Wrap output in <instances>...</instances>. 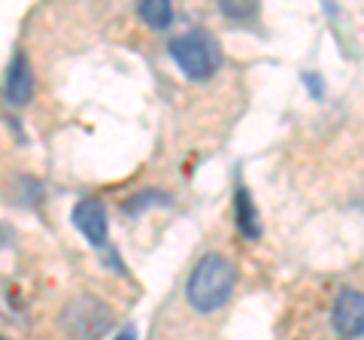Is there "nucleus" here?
I'll use <instances>...</instances> for the list:
<instances>
[{
    "instance_id": "0eeeda50",
    "label": "nucleus",
    "mask_w": 364,
    "mask_h": 340,
    "mask_svg": "<svg viewBox=\"0 0 364 340\" xmlns=\"http://www.w3.org/2000/svg\"><path fill=\"white\" fill-rule=\"evenodd\" d=\"M234 222H237V231H240L243 237H249V240H255L258 237V210L252 203V195H249L246 186H237L234 191Z\"/></svg>"
},
{
    "instance_id": "9b49d317",
    "label": "nucleus",
    "mask_w": 364,
    "mask_h": 340,
    "mask_svg": "<svg viewBox=\"0 0 364 340\" xmlns=\"http://www.w3.org/2000/svg\"><path fill=\"white\" fill-rule=\"evenodd\" d=\"M304 83L310 85V92H313L316 97L322 95V83H318V76H316V73H306V76H304Z\"/></svg>"
},
{
    "instance_id": "6e6552de",
    "label": "nucleus",
    "mask_w": 364,
    "mask_h": 340,
    "mask_svg": "<svg viewBox=\"0 0 364 340\" xmlns=\"http://www.w3.org/2000/svg\"><path fill=\"white\" fill-rule=\"evenodd\" d=\"M136 16L149 28L164 31V28H170V21H173V6H170L167 0H143V4L136 6Z\"/></svg>"
},
{
    "instance_id": "ddd939ff",
    "label": "nucleus",
    "mask_w": 364,
    "mask_h": 340,
    "mask_svg": "<svg viewBox=\"0 0 364 340\" xmlns=\"http://www.w3.org/2000/svg\"><path fill=\"white\" fill-rule=\"evenodd\" d=\"M0 340H4V337H0Z\"/></svg>"
},
{
    "instance_id": "f257e3e1",
    "label": "nucleus",
    "mask_w": 364,
    "mask_h": 340,
    "mask_svg": "<svg viewBox=\"0 0 364 340\" xmlns=\"http://www.w3.org/2000/svg\"><path fill=\"white\" fill-rule=\"evenodd\" d=\"M234 282H237V267L231 265V258H225L219 253H207L188 274L186 301L203 316L215 313L231 301Z\"/></svg>"
},
{
    "instance_id": "f8f14e48",
    "label": "nucleus",
    "mask_w": 364,
    "mask_h": 340,
    "mask_svg": "<svg viewBox=\"0 0 364 340\" xmlns=\"http://www.w3.org/2000/svg\"><path fill=\"white\" fill-rule=\"evenodd\" d=\"M116 340H136V331H134V328H124V331Z\"/></svg>"
},
{
    "instance_id": "9d476101",
    "label": "nucleus",
    "mask_w": 364,
    "mask_h": 340,
    "mask_svg": "<svg viewBox=\"0 0 364 340\" xmlns=\"http://www.w3.org/2000/svg\"><path fill=\"white\" fill-rule=\"evenodd\" d=\"M167 195H161V191H146V195H136L131 203H128V213H140L143 207H149V203H164Z\"/></svg>"
},
{
    "instance_id": "20e7f679",
    "label": "nucleus",
    "mask_w": 364,
    "mask_h": 340,
    "mask_svg": "<svg viewBox=\"0 0 364 340\" xmlns=\"http://www.w3.org/2000/svg\"><path fill=\"white\" fill-rule=\"evenodd\" d=\"M331 328L337 337L352 340L364 334V294L355 289H343L331 304Z\"/></svg>"
},
{
    "instance_id": "7ed1b4c3",
    "label": "nucleus",
    "mask_w": 364,
    "mask_h": 340,
    "mask_svg": "<svg viewBox=\"0 0 364 340\" xmlns=\"http://www.w3.org/2000/svg\"><path fill=\"white\" fill-rule=\"evenodd\" d=\"M112 325V310L95 294H76L61 310V331L70 340H100Z\"/></svg>"
},
{
    "instance_id": "1a4fd4ad",
    "label": "nucleus",
    "mask_w": 364,
    "mask_h": 340,
    "mask_svg": "<svg viewBox=\"0 0 364 340\" xmlns=\"http://www.w3.org/2000/svg\"><path fill=\"white\" fill-rule=\"evenodd\" d=\"M219 9L231 21H249L258 16V4H249V0H240V4H219Z\"/></svg>"
},
{
    "instance_id": "f03ea898",
    "label": "nucleus",
    "mask_w": 364,
    "mask_h": 340,
    "mask_svg": "<svg viewBox=\"0 0 364 340\" xmlns=\"http://www.w3.org/2000/svg\"><path fill=\"white\" fill-rule=\"evenodd\" d=\"M170 55H173V61L179 64V70L188 79H195V83L210 79L222 64L219 40H215L213 33L200 31V28L186 31L182 37H176L173 43H170Z\"/></svg>"
},
{
    "instance_id": "39448f33",
    "label": "nucleus",
    "mask_w": 364,
    "mask_h": 340,
    "mask_svg": "<svg viewBox=\"0 0 364 340\" xmlns=\"http://www.w3.org/2000/svg\"><path fill=\"white\" fill-rule=\"evenodd\" d=\"M73 225H76L79 234H82L91 246H104L107 243L109 222H107L104 203H100L97 198H82L76 203V207H73Z\"/></svg>"
},
{
    "instance_id": "423d86ee",
    "label": "nucleus",
    "mask_w": 364,
    "mask_h": 340,
    "mask_svg": "<svg viewBox=\"0 0 364 340\" xmlns=\"http://www.w3.org/2000/svg\"><path fill=\"white\" fill-rule=\"evenodd\" d=\"M4 97H6V104H13V107H25L33 97V67L25 58V52H16L6 67Z\"/></svg>"
}]
</instances>
